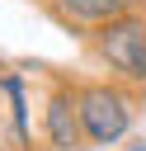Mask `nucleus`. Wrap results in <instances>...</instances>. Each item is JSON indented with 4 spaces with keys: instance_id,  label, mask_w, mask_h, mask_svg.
I'll list each match as a JSON object with an SVG mask.
<instances>
[{
    "instance_id": "nucleus-2",
    "label": "nucleus",
    "mask_w": 146,
    "mask_h": 151,
    "mask_svg": "<svg viewBox=\"0 0 146 151\" xmlns=\"http://www.w3.org/2000/svg\"><path fill=\"white\" fill-rule=\"evenodd\" d=\"M89 42H94V57L108 66V80L132 85V90L146 85V14L141 9L94 28Z\"/></svg>"
},
{
    "instance_id": "nucleus-5",
    "label": "nucleus",
    "mask_w": 146,
    "mask_h": 151,
    "mask_svg": "<svg viewBox=\"0 0 146 151\" xmlns=\"http://www.w3.org/2000/svg\"><path fill=\"white\" fill-rule=\"evenodd\" d=\"M0 94H5V113H9V137H14V151H24L33 142V127H28V85L19 71H5L0 76Z\"/></svg>"
},
{
    "instance_id": "nucleus-6",
    "label": "nucleus",
    "mask_w": 146,
    "mask_h": 151,
    "mask_svg": "<svg viewBox=\"0 0 146 151\" xmlns=\"http://www.w3.org/2000/svg\"><path fill=\"white\" fill-rule=\"evenodd\" d=\"M118 151H146V142H122Z\"/></svg>"
},
{
    "instance_id": "nucleus-3",
    "label": "nucleus",
    "mask_w": 146,
    "mask_h": 151,
    "mask_svg": "<svg viewBox=\"0 0 146 151\" xmlns=\"http://www.w3.org/2000/svg\"><path fill=\"white\" fill-rule=\"evenodd\" d=\"M42 137L52 151H80L85 127H80V99L71 85H52V94L42 104Z\"/></svg>"
},
{
    "instance_id": "nucleus-4",
    "label": "nucleus",
    "mask_w": 146,
    "mask_h": 151,
    "mask_svg": "<svg viewBox=\"0 0 146 151\" xmlns=\"http://www.w3.org/2000/svg\"><path fill=\"white\" fill-rule=\"evenodd\" d=\"M52 9H57L66 24L94 33V28H104V24H113V19L132 14V9H141V0H52Z\"/></svg>"
},
{
    "instance_id": "nucleus-1",
    "label": "nucleus",
    "mask_w": 146,
    "mask_h": 151,
    "mask_svg": "<svg viewBox=\"0 0 146 151\" xmlns=\"http://www.w3.org/2000/svg\"><path fill=\"white\" fill-rule=\"evenodd\" d=\"M80 99V127H85V142L89 146H113L132 132L137 123V99H132V85H118V80H89L75 90Z\"/></svg>"
}]
</instances>
